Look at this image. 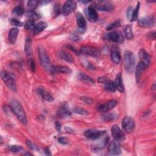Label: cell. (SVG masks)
Instances as JSON below:
<instances>
[{"mask_svg": "<svg viewBox=\"0 0 156 156\" xmlns=\"http://www.w3.org/2000/svg\"><path fill=\"white\" fill-rule=\"evenodd\" d=\"M111 58L112 61L116 64H118L121 61V55L118 48L116 46H113L111 50Z\"/></svg>", "mask_w": 156, "mask_h": 156, "instance_id": "18", "label": "cell"}, {"mask_svg": "<svg viewBox=\"0 0 156 156\" xmlns=\"http://www.w3.org/2000/svg\"><path fill=\"white\" fill-rule=\"evenodd\" d=\"M117 104V102L115 100L109 101L98 107V110L101 112H107L113 109Z\"/></svg>", "mask_w": 156, "mask_h": 156, "instance_id": "17", "label": "cell"}, {"mask_svg": "<svg viewBox=\"0 0 156 156\" xmlns=\"http://www.w3.org/2000/svg\"><path fill=\"white\" fill-rule=\"evenodd\" d=\"M108 151L111 155H119L121 152V149L118 141L116 140L112 141L108 147Z\"/></svg>", "mask_w": 156, "mask_h": 156, "instance_id": "16", "label": "cell"}, {"mask_svg": "<svg viewBox=\"0 0 156 156\" xmlns=\"http://www.w3.org/2000/svg\"><path fill=\"white\" fill-rule=\"evenodd\" d=\"M58 141L62 144H66L68 143V140L65 137H60L58 139Z\"/></svg>", "mask_w": 156, "mask_h": 156, "instance_id": "43", "label": "cell"}, {"mask_svg": "<svg viewBox=\"0 0 156 156\" xmlns=\"http://www.w3.org/2000/svg\"><path fill=\"white\" fill-rule=\"evenodd\" d=\"M24 52L27 57L28 63L34 60L33 58V52L32 49V41L30 37H27L24 45Z\"/></svg>", "mask_w": 156, "mask_h": 156, "instance_id": "13", "label": "cell"}, {"mask_svg": "<svg viewBox=\"0 0 156 156\" xmlns=\"http://www.w3.org/2000/svg\"><path fill=\"white\" fill-rule=\"evenodd\" d=\"M102 119L105 121H110L115 119L117 117V115L113 113H108L102 115Z\"/></svg>", "mask_w": 156, "mask_h": 156, "instance_id": "31", "label": "cell"}, {"mask_svg": "<svg viewBox=\"0 0 156 156\" xmlns=\"http://www.w3.org/2000/svg\"><path fill=\"white\" fill-rule=\"evenodd\" d=\"M104 85V88L110 92H115L116 90V87L115 85V83L110 80H108V79H107V80L103 83Z\"/></svg>", "mask_w": 156, "mask_h": 156, "instance_id": "27", "label": "cell"}, {"mask_svg": "<svg viewBox=\"0 0 156 156\" xmlns=\"http://www.w3.org/2000/svg\"><path fill=\"white\" fill-rule=\"evenodd\" d=\"M76 20L77 26L80 29H84L86 26V21L83 17V16L79 12L76 14Z\"/></svg>", "mask_w": 156, "mask_h": 156, "instance_id": "25", "label": "cell"}, {"mask_svg": "<svg viewBox=\"0 0 156 156\" xmlns=\"http://www.w3.org/2000/svg\"><path fill=\"white\" fill-rule=\"evenodd\" d=\"M21 149H22V146H19V145H13L10 147V151L12 152H15V153L18 152Z\"/></svg>", "mask_w": 156, "mask_h": 156, "instance_id": "40", "label": "cell"}, {"mask_svg": "<svg viewBox=\"0 0 156 156\" xmlns=\"http://www.w3.org/2000/svg\"><path fill=\"white\" fill-rule=\"evenodd\" d=\"M92 5L95 9H97L100 11L109 12L114 9L113 4L110 1H99L96 2H94Z\"/></svg>", "mask_w": 156, "mask_h": 156, "instance_id": "5", "label": "cell"}, {"mask_svg": "<svg viewBox=\"0 0 156 156\" xmlns=\"http://www.w3.org/2000/svg\"><path fill=\"white\" fill-rule=\"evenodd\" d=\"M38 57L40 61V63L42 66L47 71L52 72L53 66L49 59V55L44 49L41 45L38 46Z\"/></svg>", "mask_w": 156, "mask_h": 156, "instance_id": "2", "label": "cell"}, {"mask_svg": "<svg viewBox=\"0 0 156 156\" xmlns=\"http://www.w3.org/2000/svg\"><path fill=\"white\" fill-rule=\"evenodd\" d=\"M35 24L33 20H29L24 24V28L27 30L34 31L35 29Z\"/></svg>", "mask_w": 156, "mask_h": 156, "instance_id": "30", "label": "cell"}, {"mask_svg": "<svg viewBox=\"0 0 156 156\" xmlns=\"http://www.w3.org/2000/svg\"><path fill=\"white\" fill-rule=\"evenodd\" d=\"M10 23H11L12 25L15 26H17V27H21L23 24V23L21 21H19L17 19H15V18H12L10 20Z\"/></svg>", "mask_w": 156, "mask_h": 156, "instance_id": "39", "label": "cell"}, {"mask_svg": "<svg viewBox=\"0 0 156 156\" xmlns=\"http://www.w3.org/2000/svg\"><path fill=\"white\" fill-rule=\"evenodd\" d=\"M140 2H138L135 9L134 10H133V12H132V18L130 20V21H135L137 18H138V13H139V9H140Z\"/></svg>", "mask_w": 156, "mask_h": 156, "instance_id": "32", "label": "cell"}, {"mask_svg": "<svg viewBox=\"0 0 156 156\" xmlns=\"http://www.w3.org/2000/svg\"><path fill=\"white\" fill-rule=\"evenodd\" d=\"M80 52L85 55L95 57H98L100 55V52L98 48L90 46H82L80 49Z\"/></svg>", "mask_w": 156, "mask_h": 156, "instance_id": "12", "label": "cell"}, {"mask_svg": "<svg viewBox=\"0 0 156 156\" xmlns=\"http://www.w3.org/2000/svg\"><path fill=\"white\" fill-rule=\"evenodd\" d=\"M55 129L57 131H60L61 130V124L60 122H58V121H56L55 123Z\"/></svg>", "mask_w": 156, "mask_h": 156, "instance_id": "47", "label": "cell"}, {"mask_svg": "<svg viewBox=\"0 0 156 156\" xmlns=\"http://www.w3.org/2000/svg\"><path fill=\"white\" fill-rule=\"evenodd\" d=\"M24 155H32V154H30V153H29V152H26V153H24V154H23Z\"/></svg>", "mask_w": 156, "mask_h": 156, "instance_id": "51", "label": "cell"}, {"mask_svg": "<svg viewBox=\"0 0 156 156\" xmlns=\"http://www.w3.org/2000/svg\"><path fill=\"white\" fill-rule=\"evenodd\" d=\"M111 133L115 140L123 141L125 140V135L117 125H113L111 129Z\"/></svg>", "mask_w": 156, "mask_h": 156, "instance_id": "10", "label": "cell"}, {"mask_svg": "<svg viewBox=\"0 0 156 156\" xmlns=\"http://www.w3.org/2000/svg\"><path fill=\"white\" fill-rule=\"evenodd\" d=\"M77 78L79 80H80L82 81H83V82H85L92 83H94V80L90 76H88V75L85 74L83 73H79L77 74Z\"/></svg>", "mask_w": 156, "mask_h": 156, "instance_id": "29", "label": "cell"}, {"mask_svg": "<svg viewBox=\"0 0 156 156\" xmlns=\"http://www.w3.org/2000/svg\"><path fill=\"white\" fill-rule=\"evenodd\" d=\"M124 32L125 36L127 39L131 40L133 38V33H132V27L130 26H127V27H126Z\"/></svg>", "mask_w": 156, "mask_h": 156, "instance_id": "33", "label": "cell"}, {"mask_svg": "<svg viewBox=\"0 0 156 156\" xmlns=\"http://www.w3.org/2000/svg\"><path fill=\"white\" fill-rule=\"evenodd\" d=\"M52 73H66L70 74L71 73V70L68 67L65 66H54L52 68Z\"/></svg>", "mask_w": 156, "mask_h": 156, "instance_id": "22", "label": "cell"}, {"mask_svg": "<svg viewBox=\"0 0 156 156\" xmlns=\"http://www.w3.org/2000/svg\"><path fill=\"white\" fill-rule=\"evenodd\" d=\"M10 108L13 113L16 115L20 121L23 124H27V118L25 112L21 105V104L17 101H12L10 102Z\"/></svg>", "mask_w": 156, "mask_h": 156, "instance_id": "1", "label": "cell"}, {"mask_svg": "<svg viewBox=\"0 0 156 156\" xmlns=\"http://www.w3.org/2000/svg\"><path fill=\"white\" fill-rule=\"evenodd\" d=\"M18 32H19V30L16 27H13L10 29L9 34V40L11 44H13L15 43L17 39Z\"/></svg>", "mask_w": 156, "mask_h": 156, "instance_id": "21", "label": "cell"}, {"mask_svg": "<svg viewBox=\"0 0 156 156\" xmlns=\"http://www.w3.org/2000/svg\"><path fill=\"white\" fill-rule=\"evenodd\" d=\"M115 85L116 88L120 92H123L124 91V87L122 83V76L121 73L117 74L115 80Z\"/></svg>", "mask_w": 156, "mask_h": 156, "instance_id": "19", "label": "cell"}, {"mask_svg": "<svg viewBox=\"0 0 156 156\" xmlns=\"http://www.w3.org/2000/svg\"><path fill=\"white\" fill-rule=\"evenodd\" d=\"M77 7V3L74 1H66L62 9V13L63 15L67 16L74 12Z\"/></svg>", "mask_w": 156, "mask_h": 156, "instance_id": "8", "label": "cell"}, {"mask_svg": "<svg viewBox=\"0 0 156 156\" xmlns=\"http://www.w3.org/2000/svg\"><path fill=\"white\" fill-rule=\"evenodd\" d=\"M85 14L88 20L91 22H96L98 19V13L94 7L91 5L85 10Z\"/></svg>", "mask_w": 156, "mask_h": 156, "instance_id": "14", "label": "cell"}, {"mask_svg": "<svg viewBox=\"0 0 156 156\" xmlns=\"http://www.w3.org/2000/svg\"><path fill=\"white\" fill-rule=\"evenodd\" d=\"M120 26V21L119 20L116 21L112 23H110V24H108L107 27H106V30H110L112 29H113L116 27H118Z\"/></svg>", "mask_w": 156, "mask_h": 156, "instance_id": "36", "label": "cell"}, {"mask_svg": "<svg viewBox=\"0 0 156 156\" xmlns=\"http://www.w3.org/2000/svg\"><path fill=\"white\" fill-rule=\"evenodd\" d=\"M81 99L84 101L86 103H91L92 102V100L90 98H87V97H82L81 98Z\"/></svg>", "mask_w": 156, "mask_h": 156, "instance_id": "46", "label": "cell"}, {"mask_svg": "<svg viewBox=\"0 0 156 156\" xmlns=\"http://www.w3.org/2000/svg\"><path fill=\"white\" fill-rule=\"evenodd\" d=\"M26 15L28 17L32 18V19H38V15L37 13H36V12H35L33 10H29L27 13H26Z\"/></svg>", "mask_w": 156, "mask_h": 156, "instance_id": "37", "label": "cell"}, {"mask_svg": "<svg viewBox=\"0 0 156 156\" xmlns=\"http://www.w3.org/2000/svg\"><path fill=\"white\" fill-rule=\"evenodd\" d=\"M105 130H100L97 129H88L84 132L85 136L91 140H96L104 135Z\"/></svg>", "mask_w": 156, "mask_h": 156, "instance_id": "9", "label": "cell"}, {"mask_svg": "<svg viewBox=\"0 0 156 156\" xmlns=\"http://www.w3.org/2000/svg\"><path fill=\"white\" fill-rule=\"evenodd\" d=\"M58 55L60 58L65 60L66 62L72 63L74 61V59H73V57H72V55L65 51H62V50L59 51L58 52Z\"/></svg>", "mask_w": 156, "mask_h": 156, "instance_id": "23", "label": "cell"}, {"mask_svg": "<svg viewBox=\"0 0 156 156\" xmlns=\"http://www.w3.org/2000/svg\"><path fill=\"white\" fill-rule=\"evenodd\" d=\"M45 152L46 153V154H47V155H51V154L50 153V152H49V151L48 149H46V151H45Z\"/></svg>", "mask_w": 156, "mask_h": 156, "instance_id": "50", "label": "cell"}, {"mask_svg": "<svg viewBox=\"0 0 156 156\" xmlns=\"http://www.w3.org/2000/svg\"><path fill=\"white\" fill-rule=\"evenodd\" d=\"M39 3L40 2L38 1H29L27 2V8L28 9H29V10H34L37 7Z\"/></svg>", "mask_w": 156, "mask_h": 156, "instance_id": "35", "label": "cell"}, {"mask_svg": "<svg viewBox=\"0 0 156 156\" xmlns=\"http://www.w3.org/2000/svg\"><path fill=\"white\" fill-rule=\"evenodd\" d=\"M26 143L27 144V146L32 149L34 150H38V147L36 144H35L32 141H30V140H27Z\"/></svg>", "mask_w": 156, "mask_h": 156, "instance_id": "41", "label": "cell"}, {"mask_svg": "<svg viewBox=\"0 0 156 156\" xmlns=\"http://www.w3.org/2000/svg\"><path fill=\"white\" fill-rule=\"evenodd\" d=\"M155 18L153 16H148L140 18L138 21V25L143 28L151 27L154 25Z\"/></svg>", "mask_w": 156, "mask_h": 156, "instance_id": "11", "label": "cell"}, {"mask_svg": "<svg viewBox=\"0 0 156 156\" xmlns=\"http://www.w3.org/2000/svg\"><path fill=\"white\" fill-rule=\"evenodd\" d=\"M47 27V24L46 23L44 22V21H40L38 23H37L35 25V27L34 30L33 31L34 34L37 35L39 33H40L41 32H42L44 29H46V27Z\"/></svg>", "mask_w": 156, "mask_h": 156, "instance_id": "28", "label": "cell"}, {"mask_svg": "<svg viewBox=\"0 0 156 156\" xmlns=\"http://www.w3.org/2000/svg\"><path fill=\"white\" fill-rule=\"evenodd\" d=\"M80 2L85 4H88L89 2H91V1H80Z\"/></svg>", "mask_w": 156, "mask_h": 156, "instance_id": "49", "label": "cell"}, {"mask_svg": "<svg viewBox=\"0 0 156 156\" xmlns=\"http://www.w3.org/2000/svg\"><path fill=\"white\" fill-rule=\"evenodd\" d=\"M132 12H133V8L132 7H129L127 10V17L129 20H130V21L132 18Z\"/></svg>", "mask_w": 156, "mask_h": 156, "instance_id": "42", "label": "cell"}, {"mask_svg": "<svg viewBox=\"0 0 156 156\" xmlns=\"http://www.w3.org/2000/svg\"><path fill=\"white\" fill-rule=\"evenodd\" d=\"M139 58L140 62H141L146 68H148L151 63V56L144 49H140L139 52Z\"/></svg>", "mask_w": 156, "mask_h": 156, "instance_id": "15", "label": "cell"}, {"mask_svg": "<svg viewBox=\"0 0 156 156\" xmlns=\"http://www.w3.org/2000/svg\"><path fill=\"white\" fill-rule=\"evenodd\" d=\"M60 6L57 4L56 5H55L54 8V15L57 16L59 13H60Z\"/></svg>", "mask_w": 156, "mask_h": 156, "instance_id": "44", "label": "cell"}, {"mask_svg": "<svg viewBox=\"0 0 156 156\" xmlns=\"http://www.w3.org/2000/svg\"><path fill=\"white\" fill-rule=\"evenodd\" d=\"M74 112L76 113L80 114V115H87L88 114V113L87 110H85V109H83L82 108H79V107H77V108H74Z\"/></svg>", "mask_w": 156, "mask_h": 156, "instance_id": "38", "label": "cell"}, {"mask_svg": "<svg viewBox=\"0 0 156 156\" xmlns=\"http://www.w3.org/2000/svg\"><path fill=\"white\" fill-rule=\"evenodd\" d=\"M122 126L124 130L127 133L132 132L135 127V121L130 116H126L122 119Z\"/></svg>", "mask_w": 156, "mask_h": 156, "instance_id": "7", "label": "cell"}, {"mask_svg": "<svg viewBox=\"0 0 156 156\" xmlns=\"http://www.w3.org/2000/svg\"><path fill=\"white\" fill-rule=\"evenodd\" d=\"M1 76L4 81V82L5 83V85L13 91L16 92V83L13 80V79L11 77V76L7 73L6 71H2L1 73Z\"/></svg>", "mask_w": 156, "mask_h": 156, "instance_id": "6", "label": "cell"}, {"mask_svg": "<svg viewBox=\"0 0 156 156\" xmlns=\"http://www.w3.org/2000/svg\"><path fill=\"white\" fill-rule=\"evenodd\" d=\"M58 115H59V116L63 118V117H68L71 116V113L68 106L66 104H64L62 107L60 108L58 112Z\"/></svg>", "mask_w": 156, "mask_h": 156, "instance_id": "24", "label": "cell"}, {"mask_svg": "<svg viewBox=\"0 0 156 156\" xmlns=\"http://www.w3.org/2000/svg\"><path fill=\"white\" fill-rule=\"evenodd\" d=\"M107 78H106V77H99V78H98V82H99V83H103L106 80H107Z\"/></svg>", "mask_w": 156, "mask_h": 156, "instance_id": "48", "label": "cell"}, {"mask_svg": "<svg viewBox=\"0 0 156 156\" xmlns=\"http://www.w3.org/2000/svg\"><path fill=\"white\" fill-rule=\"evenodd\" d=\"M38 93L40 94V96L42 97V98L44 99V100L49 102L53 101L54 99L53 97L43 88H39L38 89Z\"/></svg>", "mask_w": 156, "mask_h": 156, "instance_id": "26", "label": "cell"}, {"mask_svg": "<svg viewBox=\"0 0 156 156\" xmlns=\"http://www.w3.org/2000/svg\"><path fill=\"white\" fill-rule=\"evenodd\" d=\"M124 66L126 71L129 73H132L135 68V58L133 53L130 51H126L124 53Z\"/></svg>", "mask_w": 156, "mask_h": 156, "instance_id": "3", "label": "cell"}, {"mask_svg": "<svg viewBox=\"0 0 156 156\" xmlns=\"http://www.w3.org/2000/svg\"><path fill=\"white\" fill-rule=\"evenodd\" d=\"M103 38L108 41H111L116 43H121L124 41V36L119 30H115L106 34Z\"/></svg>", "mask_w": 156, "mask_h": 156, "instance_id": "4", "label": "cell"}, {"mask_svg": "<svg viewBox=\"0 0 156 156\" xmlns=\"http://www.w3.org/2000/svg\"><path fill=\"white\" fill-rule=\"evenodd\" d=\"M24 9L21 6H16L13 8L12 10V13L16 16H21L24 13Z\"/></svg>", "mask_w": 156, "mask_h": 156, "instance_id": "34", "label": "cell"}, {"mask_svg": "<svg viewBox=\"0 0 156 156\" xmlns=\"http://www.w3.org/2000/svg\"><path fill=\"white\" fill-rule=\"evenodd\" d=\"M146 68L145 67V66L140 62L137 65V66L136 68V71H135V79H136V82L137 83L139 82L141 76Z\"/></svg>", "mask_w": 156, "mask_h": 156, "instance_id": "20", "label": "cell"}, {"mask_svg": "<svg viewBox=\"0 0 156 156\" xmlns=\"http://www.w3.org/2000/svg\"><path fill=\"white\" fill-rule=\"evenodd\" d=\"M70 38L71 40L73 41H79V39H80V37L79 35H76V34H72L70 36Z\"/></svg>", "mask_w": 156, "mask_h": 156, "instance_id": "45", "label": "cell"}]
</instances>
